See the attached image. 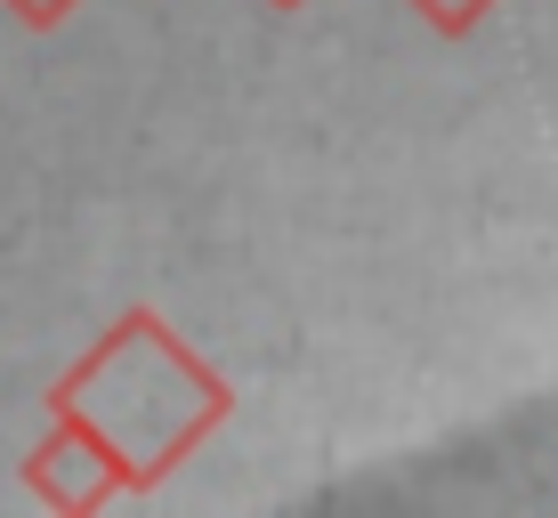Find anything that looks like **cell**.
<instances>
[{
  "instance_id": "cell-1",
  "label": "cell",
  "mask_w": 558,
  "mask_h": 518,
  "mask_svg": "<svg viewBox=\"0 0 558 518\" xmlns=\"http://www.w3.org/2000/svg\"><path fill=\"white\" fill-rule=\"evenodd\" d=\"M413 9L429 16V25L446 33V41H461V33H477V25H486V9H494V0H413Z\"/></svg>"
},
{
  "instance_id": "cell-2",
  "label": "cell",
  "mask_w": 558,
  "mask_h": 518,
  "mask_svg": "<svg viewBox=\"0 0 558 518\" xmlns=\"http://www.w3.org/2000/svg\"><path fill=\"white\" fill-rule=\"evenodd\" d=\"M0 9L16 16V25H33V33H49V25H65L73 9H82V0H0Z\"/></svg>"
},
{
  "instance_id": "cell-3",
  "label": "cell",
  "mask_w": 558,
  "mask_h": 518,
  "mask_svg": "<svg viewBox=\"0 0 558 518\" xmlns=\"http://www.w3.org/2000/svg\"><path fill=\"white\" fill-rule=\"evenodd\" d=\"M267 9H307V0H267Z\"/></svg>"
}]
</instances>
